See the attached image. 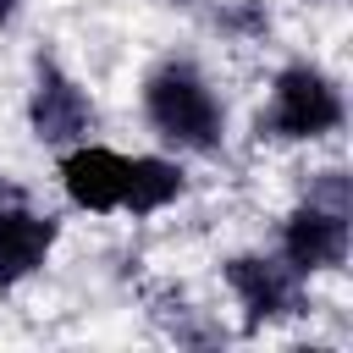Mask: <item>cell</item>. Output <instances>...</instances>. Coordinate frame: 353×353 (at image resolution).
Returning a JSON list of instances; mask_svg holds the SVG:
<instances>
[{"label":"cell","mask_w":353,"mask_h":353,"mask_svg":"<svg viewBox=\"0 0 353 353\" xmlns=\"http://www.w3.org/2000/svg\"><path fill=\"white\" fill-rule=\"evenodd\" d=\"M143 127L171 154H215L226 143V99L193 55H165L138 83Z\"/></svg>","instance_id":"1"},{"label":"cell","mask_w":353,"mask_h":353,"mask_svg":"<svg viewBox=\"0 0 353 353\" xmlns=\"http://www.w3.org/2000/svg\"><path fill=\"white\" fill-rule=\"evenodd\" d=\"M99 127V110H94V94L55 61V55H39L33 61V77H28V132L44 143V149H72L83 138H94Z\"/></svg>","instance_id":"4"},{"label":"cell","mask_w":353,"mask_h":353,"mask_svg":"<svg viewBox=\"0 0 353 353\" xmlns=\"http://www.w3.org/2000/svg\"><path fill=\"white\" fill-rule=\"evenodd\" d=\"M154 320H160V325H165V336H171V342H182V347L226 342V325H221V320H210L204 309H193L182 292H176V298H165V303L154 309Z\"/></svg>","instance_id":"9"},{"label":"cell","mask_w":353,"mask_h":353,"mask_svg":"<svg viewBox=\"0 0 353 353\" xmlns=\"http://www.w3.org/2000/svg\"><path fill=\"white\" fill-rule=\"evenodd\" d=\"M22 6H28V0H0V28H11V22L22 17Z\"/></svg>","instance_id":"12"},{"label":"cell","mask_w":353,"mask_h":353,"mask_svg":"<svg viewBox=\"0 0 353 353\" xmlns=\"http://www.w3.org/2000/svg\"><path fill=\"white\" fill-rule=\"evenodd\" d=\"M276 254L303 276H336L353 254V210H336V204H320V199H303L281 215L276 226Z\"/></svg>","instance_id":"5"},{"label":"cell","mask_w":353,"mask_h":353,"mask_svg":"<svg viewBox=\"0 0 353 353\" xmlns=\"http://www.w3.org/2000/svg\"><path fill=\"white\" fill-rule=\"evenodd\" d=\"M342 127H347V94L314 61H287L270 77L265 105L254 116V132L265 143H320L336 138Z\"/></svg>","instance_id":"2"},{"label":"cell","mask_w":353,"mask_h":353,"mask_svg":"<svg viewBox=\"0 0 353 353\" xmlns=\"http://www.w3.org/2000/svg\"><path fill=\"white\" fill-rule=\"evenodd\" d=\"M55 243H61V221L44 215V210H33L28 193L0 188V292L33 281L50 265Z\"/></svg>","instance_id":"7"},{"label":"cell","mask_w":353,"mask_h":353,"mask_svg":"<svg viewBox=\"0 0 353 353\" xmlns=\"http://www.w3.org/2000/svg\"><path fill=\"white\" fill-rule=\"evenodd\" d=\"M215 28L232 33V39H265V33H270V11H265L259 0H226V6L215 11Z\"/></svg>","instance_id":"10"},{"label":"cell","mask_w":353,"mask_h":353,"mask_svg":"<svg viewBox=\"0 0 353 353\" xmlns=\"http://www.w3.org/2000/svg\"><path fill=\"white\" fill-rule=\"evenodd\" d=\"M303 199H320V204L353 210V182H347V171H342V165H325V171H314V176H309Z\"/></svg>","instance_id":"11"},{"label":"cell","mask_w":353,"mask_h":353,"mask_svg":"<svg viewBox=\"0 0 353 353\" xmlns=\"http://www.w3.org/2000/svg\"><path fill=\"white\" fill-rule=\"evenodd\" d=\"M127 160L121 149L99 143V138H83L72 149H61L55 160V182L66 193L72 210L83 215H121V199H127Z\"/></svg>","instance_id":"6"},{"label":"cell","mask_w":353,"mask_h":353,"mask_svg":"<svg viewBox=\"0 0 353 353\" xmlns=\"http://www.w3.org/2000/svg\"><path fill=\"white\" fill-rule=\"evenodd\" d=\"M171 6H199V0H171Z\"/></svg>","instance_id":"13"},{"label":"cell","mask_w":353,"mask_h":353,"mask_svg":"<svg viewBox=\"0 0 353 353\" xmlns=\"http://www.w3.org/2000/svg\"><path fill=\"white\" fill-rule=\"evenodd\" d=\"M221 281H226V292H232L248 336L309 309V281L276 248H243V254H232L221 265Z\"/></svg>","instance_id":"3"},{"label":"cell","mask_w":353,"mask_h":353,"mask_svg":"<svg viewBox=\"0 0 353 353\" xmlns=\"http://www.w3.org/2000/svg\"><path fill=\"white\" fill-rule=\"evenodd\" d=\"M188 193V165L182 154H132L127 160V199H121V215L132 221H149L160 210H171L176 199Z\"/></svg>","instance_id":"8"}]
</instances>
